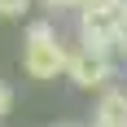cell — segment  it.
Returning <instances> with one entry per match:
<instances>
[{
    "mask_svg": "<svg viewBox=\"0 0 127 127\" xmlns=\"http://www.w3.org/2000/svg\"><path fill=\"white\" fill-rule=\"evenodd\" d=\"M66 62H70V48L62 44L57 26L44 18V22H31L26 26V44H22V70L39 83L48 79H62L66 75Z\"/></svg>",
    "mask_w": 127,
    "mask_h": 127,
    "instance_id": "1",
    "label": "cell"
},
{
    "mask_svg": "<svg viewBox=\"0 0 127 127\" xmlns=\"http://www.w3.org/2000/svg\"><path fill=\"white\" fill-rule=\"evenodd\" d=\"M39 9L48 13V18H57V13H66L70 4H66V0H39Z\"/></svg>",
    "mask_w": 127,
    "mask_h": 127,
    "instance_id": "8",
    "label": "cell"
},
{
    "mask_svg": "<svg viewBox=\"0 0 127 127\" xmlns=\"http://www.w3.org/2000/svg\"><path fill=\"white\" fill-rule=\"evenodd\" d=\"M66 4H70V9L79 13V9H88V4H96V0H66Z\"/></svg>",
    "mask_w": 127,
    "mask_h": 127,
    "instance_id": "9",
    "label": "cell"
},
{
    "mask_svg": "<svg viewBox=\"0 0 127 127\" xmlns=\"http://www.w3.org/2000/svg\"><path fill=\"white\" fill-rule=\"evenodd\" d=\"M118 18H123V9L114 0H96L88 9H79V44L83 48H96V53H118L114 48Z\"/></svg>",
    "mask_w": 127,
    "mask_h": 127,
    "instance_id": "2",
    "label": "cell"
},
{
    "mask_svg": "<svg viewBox=\"0 0 127 127\" xmlns=\"http://www.w3.org/2000/svg\"><path fill=\"white\" fill-rule=\"evenodd\" d=\"M92 127H127V92L123 88H101L96 110H92Z\"/></svg>",
    "mask_w": 127,
    "mask_h": 127,
    "instance_id": "4",
    "label": "cell"
},
{
    "mask_svg": "<svg viewBox=\"0 0 127 127\" xmlns=\"http://www.w3.org/2000/svg\"><path fill=\"white\" fill-rule=\"evenodd\" d=\"M66 79L83 92H101L110 88L114 79V53H96V48H70V62H66Z\"/></svg>",
    "mask_w": 127,
    "mask_h": 127,
    "instance_id": "3",
    "label": "cell"
},
{
    "mask_svg": "<svg viewBox=\"0 0 127 127\" xmlns=\"http://www.w3.org/2000/svg\"><path fill=\"white\" fill-rule=\"evenodd\" d=\"M9 114H13V88L4 83V79H0V123H4Z\"/></svg>",
    "mask_w": 127,
    "mask_h": 127,
    "instance_id": "6",
    "label": "cell"
},
{
    "mask_svg": "<svg viewBox=\"0 0 127 127\" xmlns=\"http://www.w3.org/2000/svg\"><path fill=\"white\" fill-rule=\"evenodd\" d=\"M114 48H118V57H127V9H123V18H118V35H114Z\"/></svg>",
    "mask_w": 127,
    "mask_h": 127,
    "instance_id": "7",
    "label": "cell"
},
{
    "mask_svg": "<svg viewBox=\"0 0 127 127\" xmlns=\"http://www.w3.org/2000/svg\"><path fill=\"white\" fill-rule=\"evenodd\" d=\"M35 0H0V18H22Z\"/></svg>",
    "mask_w": 127,
    "mask_h": 127,
    "instance_id": "5",
    "label": "cell"
},
{
    "mask_svg": "<svg viewBox=\"0 0 127 127\" xmlns=\"http://www.w3.org/2000/svg\"><path fill=\"white\" fill-rule=\"evenodd\" d=\"M114 4H118V9H127V0H114Z\"/></svg>",
    "mask_w": 127,
    "mask_h": 127,
    "instance_id": "10",
    "label": "cell"
}]
</instances>
